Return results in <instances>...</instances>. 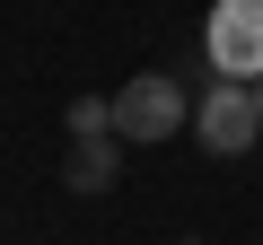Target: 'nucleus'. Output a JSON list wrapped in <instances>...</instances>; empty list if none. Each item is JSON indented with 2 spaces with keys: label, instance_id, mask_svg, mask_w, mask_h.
<instances>
[{
  "label": "nucleus",
  "instance_id": "f257e3e1",
  "mask_svg": "<svg viewBox=\"0 0 263 245\" xmlns=\"http://www.w3.org/2000/svg\"><path fill=\"white\" fill-rule=\"evenodd\" d=\"M114 132H123L132 149H158V140L193 132V96H184V79H176V70L123 79V88H114Z\"/></svg>",
  "mask_w": 263,
  "mask_h": 245
},
{
  "label": "nucleus",
  "instance_id": "f03ea898",
  "mask_svg": "<svg viewBox=\"0 0 263 245\" xmlns=\"http://www.w3.org/2000/svg\"><path fill=\"white\" fill-rule=\"evenodd\" d=\"M193 140H202L211 158H246V149L263 140V105H254V79H219V70H211V88L193 96Z\"/></svg>",
  "mask_w": 263,
  "mask_h": 245
},
{
  "label": "nucleus",
  "instance_id": "7ed1b4c3",
  "mask_svg": "<svg viewBox=\"0 0 263 245\" xmlns=\"http://www.w3.org/2000/svg\"><path fill=\"white\" fill-rule=\"evenodd\" d=\"M202 53L219 79H263V0H211Z\"/></svg>",
  "mask_w": 263,
  "mask_h": 245
},
{
  "label": "nucleus",
  "instance_id": "20e7f679",
  "mask_svg": "<svg viewBox=\"0 0 263 245\" xmlns=\"http://www.w3.org/2000/svg\"><path fill=\"white\" fill-rule=\"evenodd\" d=\"M123 132H88V140H70V158H62V184L70 193H114L123 184Z\"/></svg>",
  "mask_w": 263,
  "mask_h": 245
},
{
  "label": "nucleus",
  "instance_id": "39448f33",
  "mask_svg": "<svg viewBox=\"0 0 263 245\" xmlns=\"http://www.w3.org/2000/svg\"><path fill=\"white\" fill-rule=\"evenodd\" d=\"M70 140H88V132H114V96H70Z\"/></svg>",
  "mask_w": 263,
  "mask_h": 245
},
{
  "label": "nucleus",
  "instance_id": "423d86ee",
  "mask_svg": "<svg viewBox=\"0 0 263 245\" xmlns=\"http://www.w3.org/2000/svg\"><path fill=\"white\" fill-rule=\"evenodd\" d=\"M254 105H263V79H254Z\"/></svg>",
  "mask_w": 263,
  "mask_h": 245
},
{
  "label": "nucleus",
  "instance_id": "0eeeda50",
  "mask_svg": "<svg viewBox=\"0 0 263 245\" xmlns=\"http://www.w3.org/2000/svg\"><path fill=\"white\" fill-rule=\"evenodd\" d=\"M184 245H202V236H184Z\"/></svg>",
  "mask_w": 263,
  "mask_h": 245
}]
</instances>
